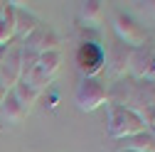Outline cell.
<instances>
[{
	"mask_svg": "<svg viewBox=\"0 0 155 152\" xmlns=\"http://www.w3.org/2000/svg\"><path fill=\"white\" fill-rule=\"evenodd\" d=\"M106 108H108L106 132H108L111 140H123V138H130V135H138V132L148 130L145 120L135 110L123 108V106H106Z\"/></svg>",
	"mask_w": 155,
	"mask_h": 152,
	"instance_id": "6da1fadb",
	"label": "cell"
},
{
	"mask_svg": "<svg viewBox=\"0 0 155 152\" xmlns=\"http://www.w3.org/2000/svg\"><path fill=\"white\" fill-rule=\"evenodd\" d=\"M74 62L84 79H99V71L106 66V49L96 40H84L74 52Z\"/></svg>",
	"mask_w": 155,
	"mask_h": 152,
	"instance_id": "7a4b0ae2",
	"label": "cell"
},
{
	"mask_svg": "<svg viewBox=\"0 0 155 152\" xmlns=\"http://www.w3.org/2000/svg\"><path fill=\"white\" fill-rule=\"evenodd\" d=\"M113 32H116V37H118L123 44H128L133 49H138V47H143L148 42L145 27L135 20L133 15H128L123 10H116L113 12Z\"/></svg>",
	"mask_w": 155,
	"mask_h": 152,
	"instance_id": "3957f363",
	"label": "cell"
},
{
	"mask_svg": "<svg viewBox=\"0 0 155 152\" xmlns=\"http://www.w3.org/2000/svg\"><path fill=\"white\" fill-rule=\"evenodd\" d=\"M74 101L81 113H91L96 108L106 106V86L99 79H84L81 76L74 91Z\"/></svg>",
	"mask_w": 155,
	"mask_h": 152,
	"instance_id": "277c9868",
	"label": "cell"
},
{
	"mask_svg": "<svg viewBox=\"0 0 155 152\" xmlns=\"http://www.w3.org/2000/svg\"><path fill=\"white\" fill-rule=\"evenodd\" d=\"M20 44L27 47V49H32V52H37V54H47V52H57V49H59L62 40H59V34H57L52 27L40 25L30 37H25Z\"/></svg>",
	"mask_w": 155,
	"mask_h": 152,
	"instance_id": "5b68a950",
	"label": "cell"
},
{
	"mask_svg": "<svg viewBox=\"0 0 155 152\" xmlns=\"http://www.w3.org/2000/svg\"><path fill=\"white\" fill-rule=\"evenodd\" d=\"M22 79V66H20V42H12L8 47V54L3 64H0V84H5V88L10 91L17 81Z\"/></svg>",
	"mask_w": 155,
	"mask_h": 152,
	"instance_id": "8992f818",
	"label": "cell"
},
{
	"mask_svg": "<svg viewBox=\"0 0 155 152\" xmlns=\"http://www.w3.org/2000/svg\"><path fill=\"white\" fill-rule=\"evenodd\" d=\"M130 56H133V47L123 44L121 40H116V42L108 47V52H106V64H108V69H111V74L116 76V79L128 76Z\"/></svg>",
	"mask_w": 155,
	"mask_h": 152,
	"instance_id": "52a82bcc",
	"label": "cell"
},
{
	"mask_svg": "<svg viewBox=\"0 0 155 152\" xmlns=\"http://www.w3.org/2000/svg\"><path fill=\"white\" fill-rule=\"evenodd\" d=\"M153 106H155V81H135V88H133L128 108L135 110L143 118Z\"/></svg>",
	"mask_w": 155,
	"mask_h": 152,
	"instance_id": "ba28073f",
	"label": "cell"
},
{
	"mask_svg": "<svg viewBox=\"0 0 155 152\" xmlns=\"http://www.w3.org/2000/svg\"><path fill=\"white\" fill-rule=\"evenodd\" d=\"M10 5L15 8V40L22 42L25 37H30L37 27L42 25V20L35 12H30L27 8H22L25 3H10Z\"/></svg>",
	"mask_w": 155,
	"mask_h": 152,
	"instance_id": "9c48e42d",
	"label": "cell"
},
{
	"mask_svg": "<svg viewBox=\"0 0 155 152\" xmlns=\"http://www.w3.org/2000/svg\"><path fill=\"white\" fill-rule=\"evenodd\" d=\"M133 88H135V79H130V76L116 79L113 86L106 88V106H123V108H128Z\"/></svg>",
	"mask_w": 155,
	"mask_h": 152,
	"instance_id": "30bf717a",
	"label": "cell"
},
{
	"mask_svg": "<svg viewBox=\"0 0 155 152\" xmlns=\"http://www.w3.org/2000/svg\"><path fill=\"white\" fill-rule=\"evenodd\" d=\"M27 113H30V110L15 98V93H12V91L5 96L3 103H0V120L8 123V125H17V123H22V120L27 118Z\"/></svg>",
	"mask_w": 155,
	"mask_h": 152,
	"instance_id": "8fae6325",
	"label": "cell"
},
{
	"mask_svg": "<svg viewBox=\"0 0 155 152\" xmlns=\"http://www.w3.org/2000/svg\"><path fill=\"white\" fill-rule=\"evenodd\" d=\"M118 150H130V152H155V132L153 130H143L138 135H130V138H123L118 140Z\"/></svg>",
	"mask_w": 155,
	"mask_h": 152,
	"instance_id": "7c38bea8",
	"label": "cell"
},
{
	"mask_svg": "<svg viewBox=\"0 0 155 152\" xmlns=\"http://www.w3.org/2000/svg\"><path fill=\"white\" fill-rule=\"evenodd\" d=\"M15 42V8L3 3L0 8V47H8Z\"/></svg>",
	"mask_w": 155,
	"mask_h": 152,
	"instance_id": "4fadbf2b",
	"label": "cell"
},
{
	"mask_svg": "<svg viewBox=\"0 0 155 152\" xmlns=\"http://www.w3.org/2000/svg\"><path fill=\"white\" fill-rule=\"evenodd\" d=\"M79 20L86 27H99L104 22V3H101V0H86V3H79Z\"/></svg>",
	"mask_w": 155,
	"mask_h": 152,
	"instance_id": "5bb4252c",
	"label": "cell"
},
{
	"mask_svg": "<svg viewBox=\"0 0 155 152\" xmlns=\"http://www.w3.org/2000/svg\"><path fill=\"white\" fill-rule=\"evenodd\" d=\"M10 91L15 93V98L20 101V103H22L27 110H32V106L37 103V98H40V91H37V88H32V86H30L27 81H22V79L17 81V84H15Z\"/></svg>",
	"mask_w": 155,
	"mask_h": 152,
	"instance_id": "9a60e30c",
	"label": "cell"
},
{
	"mask_svg": "<svg viewBox=\"0 0 155 152\" xmlns=\"http://www.w3.org/2000/svg\"><path fill=\"white\" fill-rule=\"evenodd\" d=\"M37 69H40L45 76L54 79L57 71L62 69V52H47V54H40V62H37Z\"/></svg>",
	"mask_w": 155,
	"mask_h": 152,
	"instance_id": "2e32d148",
	"label": "cell"
},
{
	"mask_svg": "<svg viewBox=\"0 0 155 152\" xmlns=\"http://www.w3.org/2000/svg\"><path fill=\"white\" fill-rule=\"evenodd\" d=\"M143 120H145V125H150V128L155 130V106H153V108L145 113V116H143Z\"/></svg>",
	"mask_w": 155,
	"mask_h": 152,
	"instance_id": "e0dca14e",
	"label": "cell"
},
{
	"mask_svg": "<svg viewBox=\"0 0 155 152\" xmlns=\"http://www.w3.org/2000/svg\"><path fill=\"white\" fill-rule=\"evenodd\" d=\"M8 93H10V91L5 88V84H0V103H3V101H5V96H8Z\"/></svg>",
	"mask_w": 155,
	"mask_h": 152,
	"instance_id": "ac0fdd59",
	"label": "cell"
},
{
	"mask_svg": "<svg viewBox=\"0 0 155 152\" xmlns=\"http://www.w3.org/2000/svg\"><path fill=\"white\" fill-rule=\"evenodd\" d=\"M150 8H153V12H155V0H153V3H150Z\"/></svg>",
	"mask_w": 155,
	"mask_h": 152,
	"instance_id": "d6986e66",
	"label": "cell"
},
{
	"mask_svg": "<svg viewBox=\"0 0 155 152\" xmlns=\"http://www.w3.org/2000/svg\"><path fill=\"white\" fill-rule=\"evenodd\" d=\"M118 152H130V150H118Z\"/></svg>",
	"mask_w": 155,
	"mask_h": 152,
	"instance_id": "ffe728a7",
	"label": "cell"
},
{
	"mask_svg": "<svg viewBox=\"0 0 155 152\" xmlns=\"http://www.w3.org/2000/svg\"><path fill=\"white\" fill-rule=\"evenodd\" d=\"M0 8H3V0H0Z\"/></svg>",
	"mask_w": 155,
	"mask_h": 152,
	"instance_id": "44dd1931",
	"label": "cell"
}]
</instances>
